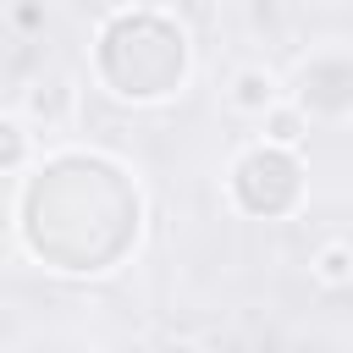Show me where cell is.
<instances>
[{
  "label": "cell",
  "instance_id": "cell-8",
  "mask_svg": "<svg viewBox=\"0 0 353 353\" xmlns=\"http://www.w3.org/2000/svg\"><path fill=\"white\" fill-rule=\"evenodd\" d=\"M28 149H33V138H28V121H17V116H0V176H6V171H22V165H28Z\"/></svg>",
  "mask_w": 353,
  "mask_h": 353
},
{
  "label": "cell",
  "instance_id": "cell-4",
  "mask_svg": "<svg viewBox=\"0 0 353 353\" xmlns=\"http://www.w3.org/2000/svg\"><path fill=\"white\" fill-rule=\"evenodd\" d=\"M292 105L303 116H347L353 110V55H314V61H303Z\"/></svg>",
  "mask_w": 353,
  "mask_h": 353
},
{
  "label": "cell",
  "instance_id": "cell-9",
  "mask_svg": "<svg viewBox=\"0 0 353 353\" xmlns=\"http://www.w3.org/2000/svg\"><path fill=\"white\" fill-rule=\"evenodd\" d=\"M314 276H320L325 287L353 281V248H347V243H325V248L314 254Z\"/></svg>",
  "mask_w": 353,
  "mask_h": 353
},
{
  "label": "cell",
  "instance_id": "cell-3",
  "mask_svg": "<svg viewBox=\"0 0 353 353\" xmlns=\"http://www.w3.org/2000/svg\"><path fill=\"white\" fill-rule=\"evenodd\" d=\"M303 160L292 149H270V143H254L232 160L226 171V193L243 215L254 221H287L298 204H303Z\"/></svg>",
  "mask_w": 353,
  "mask_h": 353
},
{
  "label": "cell",
  "instance_id": "cell-10",
  "mask_svg": "<svg viewBox=\"0 0 353 353\" xmlns=\"http://www.w3.org/2000/svg\"><path fill=\"white\" fill-rule=\"evenodd\" d=\"M17 22H22V28H39V22H44V11H39V6H22V11H17Z\"/></svg>",
  "mask_w": 353,
  "mask_h": 353
},
{
  "label": "cell",
  "instance_id": "cell-6",
  "mask_svg": "<svg viewBox=\"0 0 353 353\" xmlns=\"http://www.w3.org/2000/svg\"><path fill=\"white\" fill-rule=\"evenodd\" d=\"M232 105L248 110V116H265V110L276 105V77H270L265 66H243V72L232 77Z\"/></svg>",
  "mask_w": 353,
  "mask_h": 353
},
{
  "label": "cell",
  "instance_id": "cell-7",
  "mask_svg": "<svg viewBox=\"0 0 353 353\" xmlns=\"http://www.w3.org/2000/svg\"><path fill=\"white\" fill-rule=\"evenodd\" d=\"M259 121H265V143H270V149H292V154H298V143L309 138V116H303L298 105H281V99H276Z\"/></svg>",
  "mask_w": 353,
  "mask_h": 353
},
{
  "label": "cell",
  "instance_id": "cell-1",
  "mask_svg": "<svg viewBox=\"0 0 353 353\" xmlns=\"http://www.w3.org/2000/svg\"><path fill=\"white\" fill-rule=\"evenodd\" d=\"M138 182L121 160L94 149L50 154L17 199V232L33 259L66 276H99L116 270L121 254L138 243Z\"/></svg>",
  "mask_w": 353,
  "mask_h": 353
},
{
  "label": "cell",
  "instance_id": "cell-2",
  "mask_svg": "<svg viewBox=\"0 0 353 353\" xmlns=\"http://www.w3.org/2000/svg\"><path fill=\"white\" fill-rule=\"evenodd\" d=\"M188 72H193V39L160 6H121L94 33V77L105 94L127 105H160L182 94Z\"/></svg>",
  "mask_w": 353,
  "mask_h": 353
},
{
  "label": "cell",
  "instance_id": "cell-11",
  "mask_svg": "<svg viewBox=\"0 0 353 353\" xmlns=\"http://www.w3.org/2000/svg\"><path fill=\"white\" fill-rule=\"evenodd\" d=\"M165 353H193V347H188V342H176V347H165Z\"/></svg>",
  "mask_w": 353,
  "mask_h": 353
},
{
  "label": "cell",
  "instance_id": "cell-5",
  "mask_svg": "<svg viewBox=\"0 0 353 353\" xmlns=\"http://www.w3.org/2000/svg\"><path fill=\"white\" fill-rule=\"evenodd\" d=\"M72 105H77V88H72L61 72H50V77H39V83L28 88V110H33V121H44V127H61V121L72 116Z\"/></svg>",
  "mask_w": 353,
  "mask_h": 353
}]
</instances>
